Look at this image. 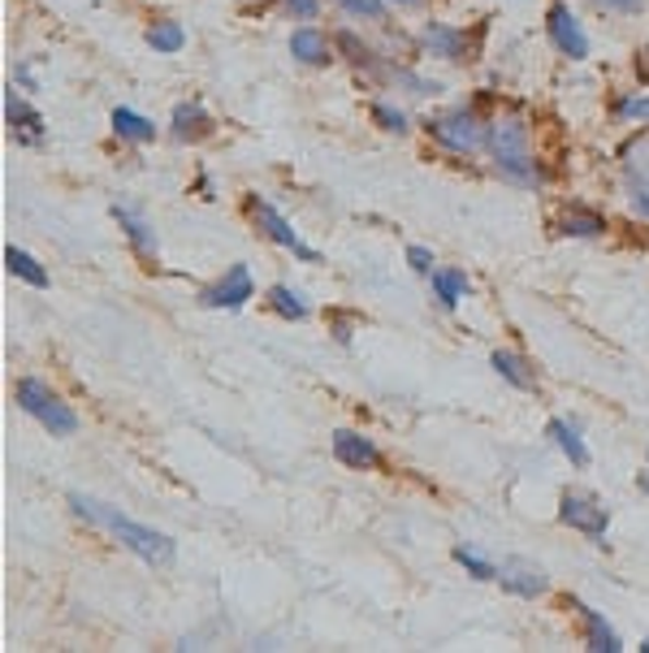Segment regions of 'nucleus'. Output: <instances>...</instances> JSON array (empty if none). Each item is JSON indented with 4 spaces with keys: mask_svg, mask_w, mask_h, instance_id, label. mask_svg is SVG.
<instances>
[{
    "mask_svg": "<svg viewBox=\"0 0 649 653\" xmlns=\"http://www.w3.org/2000/svg\"><path fill=\"white\" fill-rule=\"evenodd\" d=\"M70 507H74L83 520H92V524L108 529L117 542L126 545V549H134L143 562H152V567H169V562H174V542H169L165 533H156V529H148V524L121 515L117 507L96 502V498H87V494H70Z\"/></svg>",
    "mask_w": 649,
    "mask_h": 653,
    "instance_id": "1",
    "label": "nucleus"
},
{
    "mask_svg": "<svg viewBox=\"0 0 649 653\" xmlns=\"http://www.w3.org/2000/svg\"><path fill=\"white\" fill-rule=\"evenodd\" d=\"M489 147H494V161H498L503 178H511V182H538L541 178L533 147H529V126L520 117H503L489 130Z\"/></svg>",
    "mask_w": 649,
    "mask_h": 653,
    "instance_id": "2",
    "label": "nucleus"
},
{
    "mask_svg": "<svg viewBox=\"0 0 649 653\" xmlns=\"http://www.w3.org/2000/svg\"><path fill=\"white\" fill-rule=\"evenodd\" d=\"M13 399H17V407L26 412V416H35L48 434H57V437H70L74 429H79V416L44 385V381H35V377H22L17 381V390H13Z\"/></svg>",
    "mask_w": 649,
    "mask_h": 653,
    "instance_id": "3",
    "label": "nucleus"
},
{
    "mask_svg": "<svg viewBox=\"0 0 649 653\" xmlns=\"http://www.w3.org/2000/svg\"><path fill=\"white\" fill-rule=\"evenodd\" d=\"M433 139L450 152H476L481 143H489V130L481 126V117L468 109H455V112H441L429 121Z\"/></svg>",
    "mask_w": 649,
    "mask_h": 653,
    "instance_id": "4",
    "label": "nucleus"
},
{
    "mask_svg": "<svg viewBox=\"0 0 649 653\" xmlns=\"http://www.w3.org/2000/svg\"><path fill=\"white\" fill-rule=\"evenodd\" d=\"M558 520H563L567 529H580L585 537H606V524H611L606 507H598L593 498H580V494H567V498H563Z\"/></svg>",
    "mask_w": 649,
    "mask_h": 653,
    "instance_id": "5",
    "label": "nucleus"
},
{
    "mask_svg": "<svg viewBox=\"0 0 649 653\" xmlns=\"http://www.w3.org/2000/svg\"><path fill=\"white\" fill-rule=\"evenodd\" d=\"M251 213H256L260 229H264V234H269V238H273L278 247L295 251V256H299V260H308V264H317V260H321V256H317V251H312V247H308V242H304V238H299V234L291 229V221L282 217V213H278L273 204H251Z\"/></svg>",
    "mask_w": 649,
    "mask_h": 653,
    "instance_id": "6",
    "label": "nucleus"
},
{
    "mask_svg": "<svg viewBox=\"0 0 649 653\" xmlns=\"http://www.w3.org/2000/svg\"><path fill=\"white\" fill-rule=\"evenodd\" d=\"M494 580H503V589H507V593H520V597H538V593L550 589V575L541 571L538 562H529V558H507Z\"/></svg>",
    "mask_w": 649,
    "mask_h": 653,
    "instance_id": "7",
    "label": "nucleus"
},
{
    "mask_svg": "<svg viewBox=\"0 0 649 653\" xmlns=\"http://www.w3.org/2000/svg\"><path fill=\"white\" fill-rule=\"evenodd\" d=\"M550 35H554L558 52H567L571 61L589 57V35H585V26L576 22V13H571L567 4H554V9H550Z\"/></svg>",
    "mask_w": 649,
    "mask_h": 653,
    "instance_id": "8",
    "label": "nucleus"
},
{
    "mask_svg": "<svg viewBox=\"0 0 649 653\" xmlns=\"http://www.w3.org/2000/svg\"><path fill=\"white\" fill-rule=\"evenodd\" d=\"M256 295V286H251V273L243 269V264H234L221 282H216L213 290H204V304L209 308H243L247 299Z\"/></svg>",
    "mask_w": 649,
    "mask_h": 653,
    "instance_id": "9",
    "label": "nucleus"
},
{
    "mask_svg": "<svg viewBox=\"0 0 649 653\" xmlns=\"http://www.w3.org/2000/svg\"><path fill=\"white\" fill-rule=\"evenodd\" d=\"M421 39H425V48L433 57H446V61H463V52H468V35L446 26V22H429Z\"/></svg>",
    "mask_w": 649,
    "mask_h": 653,
    "instance_id": "10",
    "label": "nucleus"
},
{
    "mask_svg": "<svg viewBox=\"0 0 649 653\" xmlns=\"http://www.w3.org/2000/svg\"><path fill=\"white\" fill-rule=\"evenodd\" d=\"M4 112H9V126H13L17 143H39L44 121H39V112L31 109L26 100H17V92H9V96H4Z\"/></svg>",
    "mask_w": 649,
    "mask_h": 653,
    "instance_id": "11",
    "label": "nucleus"
},
{
    "mask_svg": "<svg viewBox=\"0 0 649 653\" xmlns=\"http://www.w3.org/2000/svg\"><path fill=\"white\" fill-rule=\"evenodd\" d=\"M333 454H338V463H346V467H373L377 463V446L368 441V437L359 434H333Z\"/></svg>",
    "mask_w": 649,
    "mask_h": 653,
    "instance_id": "12",
    "label": "nucleus"
},
{
    "mask_svg": "<svg viewBox=\"0 0 649 653\" xmlns=\"http://www.w3.org/2000/svg\"><path fill=\"white\" fill-rule=\"evenodd\" d=\"M291 52L304 61V66H329V44L317 26H299L291 35Z\"/></svg>",
    "mask_w": 649,
    "mask_h": 653,
    "instance_id": "13",
    "label": "nucleus"
},
{
    "mask_svg": "<svg viewBox=\"0 0 649 653\" xmlns=\"http://www.w3.org/2000/svg\"><path fill=\"white\" fill-rule=\"evenodd\" d=\"M620 161H624V174H628L637 187H646L649 191V134L628 139L624 152H620Z\"/></svg>",
    "mask_w": 649,
    "mask_h": 653,
    "instance_id": "14",
    "label": "nucleus"
},
{
    "mask_svg": "<svg viewBox=\"0 0 649 653\" xmlns=\"http://www.w3.org/2000/svg\"><path fill=\"white\" fill-rule=\"evenodd\" d=\"M580 615H585V628H589V650H598V653H615V650H624L620 645V637H615V628L593 610V606H576Z\"/></svg>",
    "mask_w": 649,
    "mask_h": 653,
    "instance_id": "15",
    "label": "nucleus"
},
{
    "mask_svg": "<svg viewBox=\"0 0 649 653\" xmlns=\"http://www.w3.org/2000/svg\"><path fill=\"white\" fill-rule=\"evenodd\" d=\"M4 264H9V273H13V277L31 282L35 290H44V286H48V273H44V269H39V260H35V256H26L22 247H4Z\"/></svg>",
    "mask_w": 649,
    "mask_h": 653,
    "instance_id": "16",
    "label": "nucleus"
},
{
    "mask_svg": "<svg viewBox=\"0 0 649 653\" xmlns=\"http://www.w3.org/2000/svg\"><path fill=\"white\" fill-rule=\"evenodd\" d=\"M113 217L121 221V229L130 234V242H134L143 256H156V234L148 229V221L139 217L134 209H121V204H117V209H113Z\"/></svg>",
    "mask_w": 649,
    "mask_h": 653,
    "instance_id": "17",
    "label": "nucleus"
},
{
    "mask_svg": "<svg viewBox=\"0 0 649 653\" xmlns=\"http://www.w3.org/2000/svg\"><path fill=\"white\" fill-rule=\"evenodd\" d=\"M209 112H204V105H178L174 109V134L178 139H204L209 134Z\"/></svg>",
    "mask_w": 649,
    "mask_h": 653,
    "instance_id": "18",
    "label": "nucleus"
},
{
    "mask_svg": "<svg viewBox=\"0 0 649 653\" xmlns=\"http://www.w3.org/2000/svg\"><path fill=\"white\" fill-rule=\"evenodd\" d=\"M113 130H117L121 139H130V143H148V139H156V126H152L148 117H139L134 109H113Z\"/></svg>",
    "mask_w": 649,
    "mask_h": 653,
    "instance_id": "19",
    "label": "nucleus"
},
{
    "mask_svg": "<svg viewBox=\"0 0 649 653\" xmlns=\"http://www.w3.org/2000/svg\"><path fill=\"white\" fill-rule=\"evenodd\" d=\"M550 437L558 441V450L576 463V467H585L589 463V446L580 441V434H576V425H567V420H550Z\"/></svg>",
    "mask_w": 649,
    "mask_h": 653,
    "instance_id": "20",
    "label": "nucleus"
},
{
    "mask_svg": "<svg viewBox=\"0 0 649 653\" xmlns=\"http://www.w3.org/2000/svg\"><path fill=\"white\" fill-rule=\"evenodd\" d=\"M433 295H437V304L441 308H455L463 295H468V277L463 273H446V269H433Z\"/></svg>",
    "mask_w": 649,
    "mask_h": 653,
    "instance_id": "21",
    "label": "nucleus"
},
{
    "mask_svg": "<svg viewBox=\"0 0 649 653\" xmlns=\"http://www.w3.org/2000/svg\"><path fill=\"white\" fill-rule=\"evenodd\" d=\"M269 304H273V312H282L286 321H304V317H308L304 295L291 290V286H273V290H269Z\"/></svg>",
    "mask_w": 649,
    "mask_h": 653,
    "instance_id": "22",
    "label": "nucleus"
},
{
    "mask_svg": "<svg viewBox=\"0 0 649 653\" xmlns=\"http://www.w3.org/2000/svg\"><path fill=\"white\" fill-rule=\"evenodd\" d=\"M148 44H152L156 52H182V44H187V31H182L178 22H156V26L148 31Z\"/></svg>",
    "mask_w": 649,
    "mask_h": 653,
    "instance_id": "23",
    "label": "nucleus"
},
{
    "mask_svg": "<svg viewBox=\"0 0 649 653\" xmlns=\"http://www.w3.org/2000/svg\"><path fill=\"white\" fill-rule=\"evenodd\" d=\"M494 368H498L516 390H533V372H524V359H516L511 351H494Z\"/></svg>",
    "mask_w": 649,
    "mask_h": 653,
    "instance_id": "24",
    "label": "nucleus"
},
{
    "mask_svg": "<svg viewBox=\"0 0 649 653\" xmlns=\"http://www.w3.org/2000/svg\"><path fill=\"white\" fill-rule=\"evenodd\" d=\"M455 562H459V567H468L476 580H494V575H498V567H494V562H485V558H481L476 549H468V545H455Z\"/></svg>",
    "mask_w": 649,
    "mask_h": 653,
    "instance_id": "25",
    "label": "nucleus"
},
{
    "mask_svg": "<svg viewBox=\"0 0 649 653\" xmlns=\"http://www.w3.org/2000/svg\"><path fill=\"white\" fill-rule=\"evenodd\" d=\"M606 229V221L598 217V213H571V217L563 221V234H576V238H598Z\"/></svg>",
    "mask_w": 649,
    "mask_h": 653,
    "instance_id": "26",
    "label": "nucleus"
},
{
    "mask_svg": "<svg viewBox=\"0 0 649 653\" xmlns=\"http://www.w3.org/2000/svg\"><path fill=\"white\" fill-rule=\"evenodd\" d=\"M373 117H377L386 130H394V134H403V130H408V112L390 109V105H373Z\"/></svg>",
    "mask_w": 649,
    "mask_h": 653,
    "instance_id": "27",
    "label": "nucleus"
},
{
    "mask_svg": "<svg viewBox=\"0 0 649 653\" xmlns=\"http://www.w3.org/2000/svg\"><path fill=\"white\" fill-rule=\"evenodd\" d=\"M342 9H351V13H359V17H381L386 13V0H338Z\"/></svg>",
    "mask_w": 649,
    "mask_h": 653,
    "instance_id": "28",
    "label": "nucleus"
},
{
    "mask_svg": "<svg viewBox=\"0 0 649 653\" xmlns=\"http://www.w3.org/2000/svg\"><path fill=\"white\" fill-rule=\"evenodd\" d=\"M620 112H624V117H637V121H649V96H633V100H624Z\"/></svg>",
    "mask_w": 649,
    "mask_h": 653,
    "instance_id": "29",
    "label": "nucleus"
},
{
    "mask_svg": "<svg viewBox=\"0 0 649 653\" xmlns=\"http://www.w3.org/2000/svg\"><path fill=\"white\" fill-rule=\"evenodd\" d=\"M408 260H412V269H416V273H433V256L425 251V247H412V251H408Z\"/></svg>",
    "mask_w": 649,
    "mask_h": 653,
    "instance_id": "30",
    "label": "nucleus"
},
{
    "mask_svg": "<svg viewBox=\"0 0 649 653\" xmlns=\"http://www.w3.org/2000/svg\"><path fill=\"white\" fill-rule=\"evenodd\" d=\"M286 9H291V13H299V17H317V9H321V4H317V0H286Z\"/></svg>",
    "mask_w": 649,
    "mask_h": 653,
    "instance_id": "31",
    "label": "nucleus"
},
{
    "mask_svg": "<svg viewBox=\"0 0 649 653\" xmlns=\"http://www.w3.org/2000/svg\"><path fill=\"white\" fill-rule=\"evenodd\" d=\"M602 9H615V13H637L646 0H598Z\"/></svg>",
    "mask_w": 649,
    "mask_h": 653,
    "instance_id": "32",
    "label": "nucleus"
},
{
    "mask_svg": "<svg viewBox=\"0 0 649 653\" xmlns=\"http://www.w3.org/2000/svg\"><path fill=\"white\" fill-rule=\"evenodd\" d=\"M633 209H637L641 217H649V191H646V187H637V195H633Z\"/></svg>",
    "mask_w": 649,
    "mask_h": 653,
    "instance_id": "33",
    "label": "nucleus"
},
{
    "mask_svg": "<svg viewBox=\"0 0 649 653\" xmlns=\"http://www.w3.org/2000/svg\"><path fill=\"white\" fill-rule=\"evenodd\" d=\"M637 485H641V489L649 494V472H641V480H637Z\"/></svg>",
    "mask_w": 649,
    "mask_h": 653,
    "instance_id": "34",
    "label": "nucleus"
},
{
    "mask_svg": "<svg viewBox=\"0 0 649 653\" xmlns=\"http://www.w3.org/2000/svg\"><path fill=\"white\" fill-rule=\"evenodd\" d=\"M394 4H421V0H394Z\"/></svg>",
    "mask_w": 649,
    "mask_h": 653,
    "instance_id": "35",
    "label": "nucleus"
}]
</instances>
